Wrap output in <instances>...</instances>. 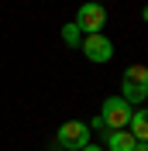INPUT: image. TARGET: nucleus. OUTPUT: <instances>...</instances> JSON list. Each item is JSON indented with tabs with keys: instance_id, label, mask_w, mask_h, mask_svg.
Listing matches in <instances>:
<instances>
[{
	"instance_id": "obj_8",
	"label": "nucleus",
	"mask_w": 148,
	"mask_h": 151,
	"mask_svg": "<svg viewBox=\"0 0 148 151\" xmlns=\"http://www.w3.org/2000/svg\"><path fill=\"white\" fill-rule=\"evenodd\" d=\"M62 38H65V45H69V48H79V45H83V31H79V24H76V21L62 24Z\"/></svg>"
},
{
	"instance_id": "obj_10",
	"label": "nucleus",
	"mask_w": 148,
	"mask_h": 151,
	"mask_svg": "<svg viewBox=\"0 0 148 151\" xmlns=\"http://www.w3.org/2000/svg\"><path fill=\"white\" fill-rule=\"evenodd\" d=\"M134 151H148V141H138V144H134Z\"/></svg>"
},
{
	"instance_id": "obj_9",
	"label": "nucleus",
	"mask_w": 148,
	"mask_h": 151,
	"mask_svg": "<svg viewBox=\"0 0 148 151\" xmlns=\"http://www.w3.org/2000/svg\"><path fill=\"white\" fill-rule=\"evenodd\" d=\"M83 151H103V148H100V144H93V141H90V144H86Z\"/></svg>"
},
{
	"instance_id": "obj_4",
	"label": "nucleus",
	"mask_w": 148,
	"mask_h": 151,
	"mask_svg": "<svg viewBox=\"0 0 148 151\" xmlns=\"http://www.w3.org/2000/svg\"><path fill=\"white\" fill-rule=\"evenodd\" d=\"M76 24H79V31H83V38L86 35H100L103 31V24H107V10H103V4H93V0H86L83 7L76 10Z\"/></svg>"
},
{
	"instance_id": "obj_5",
	"label": "nucleus",
	"mask_w": 148,
	"mask_h": 151,
	"mask_svg": "<svg viewBox=\"0 0 148 151\" xmlns=\"http://www.w3.org/2000/svg\"><path fill=\"white\" fill-rule=\"evenodd\" d=\"M79 52L90 58L93 65H103V62H110V58H114V41L103 35V31H100V35H86L83 45H79Z\"/></svg>"
},
{
	"instance_id": "obj_11",
	"label": "nucleus",
	"mask_w": 148,
	"mask_h": 151,
	"mask_svg": "<svg viewBox=\"0 0 148 151\" xmlns=\"http://www.w3.org/2000/svg\"><path fill=\"white\" fill-rule=\"evenodd\" d=\"M141 21H145V24H148V4H145V7H141Z\"/></svg>"
},
{
	"instance_id": "obj_3",
	"label": "nucleus",
	"mask_w": 148,
	"mask_h": 151,
	"mask_svg": "<svg viewBox=\"0 0 148 151\" xmlns=\"http://www.w3.org/2000/svg\"><path fill=\"white\" fill-rule=\"evenodd\" d=\"M100 117H103V124H107L110 131H128L131 117H134V106H131L128 100H120V96H107L103 106H100Z\"/></svg>"
},
{
	"instance_id": "obj_12",
	"label": "nucleus",
	"mask_w": 148,
	"mask_h": 151,
	"mask_svg": "<svg viewBox=\"0 0 148 151\" xmlns=\"http://www.w3.org/2000/svg\"><path fill=\"white\" fill-rule=\"evenodd\" d=\"M93 4H103V0H93Z\"/></svg>"
},
{
	"instance_id": "obj_2",
	"label": "nucleus",
	"mask_w": 148,
	"mask_h": 151,
	"mask_svg": "<svg viewBox=\"0 0 148 151\" xmlns=\"http://www.w3.org/2000/svg\"><path fill=\"white\" fill-rule=\"evenodd\" d=\"M120 100H128L131 106L148 100V65H128L124 79H120Z\"/></svg>"
},
{
	"instance_id": "obj_1",
	"label": "nucleus",
	"mask_w": 148,
	"mask_h": 151,
	"mask_svg": "<svg viewBox=\"0 0 148 151\" xmlns=\"http://www.w3.org/2000/svg\"><path fill=\"white\" fill-rule=\"evenodd\" d=\"M90 124L83 120H65L62 127H59L55 141H52V151H83L86 144H90Z\"/></svg>"
},
{
	"instance_id": "obj_7",
	"label": "nucleus",
	"mask_w": 148,
	"mask_h": 151,
	"mask_svg": "<svg viewBox=\"0 0 148 151\" xmlns=\"http://www.w3.org/2000/svg\"><path fill=\"white\" fill-rule=\"evenodd\" d=\"M128 131L134 134V141H148V110H134Z\"/></svg>"
},
{
	"instance_id": "obj_6",
	"label": "nucleus",
	"mask_w": 148,
	"mask_h": 151,
	"mask_svg": "<svg viewBox=\"0 0 148 151\" xmlns=\"http://www.w3.org/2000/svg\"><path fill=\"white\" fill-rule=\"evenodd\" d=\"M134 134L131 131H110L103 137V151H134Z\"/></svg>"
}]
</instances>
